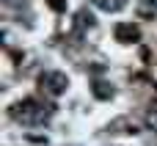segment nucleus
Returning a JSON list of instances; mask_svg holds the SVG:
<instances>
[{"label": "nucleus", "mask_w": 157, "mask_h": 146, "mask_svg": "<svg viewBox=\"0 0 157 146\" xmlns=\"http://www.w3.org/2000/svg\"><path fill=\"white\" fill-rule=\"evenodd\" d=\"M91 3L102 11H121L124 8V0H91Z\"/></svg>", "instance_id": "7ed1b4c3"}, {"label": "nucleus", "mask_w": 157, "mask_h": 146, "mask_svg": "<svg viewBox=\"0 0 157 146\" xmlns=\"http://www.w3.org/2000/svg\"><path fill=\"white\" fill-rule=\"evenodd\" d=\"M138 8H141V14H146V17L157 14V3H152V0H141V3H138Z\"/></svg>", "instance_id": "39448f33"}, {"label": "nucleus", "mask_w": 157, "mask_h": 146, "mask_svg": "<svg viewBox=\"0 0 157 146\" xmlns=\"http://www.w3.org/2000/svg\"><path fill=\"white\" fill-rule=\"evenodd\" d=\"M39 83H41V91H47L50 97H61V94L69 88V77H66L63 72H55V69L44 72V75L39 77Z\"/></svg>", "instance_id": "f03ea898"}, {"label": "nucleus", "mask_w": 157, "mask_h": 146, "mask_svg": "<svg viewBox=\"0 0 157 146\" xmlns=\"http://www.w3.org/2000/svg\"><path fill=\"white\" fill-rule=\"evenodd\" d=\"M11 116L19 124H25V127H41V124H47L52 119V108L44 105V102H39V99H25V102L14 105Z\"/></svg>", "instance_id": "f257e3e1"}, {"label": "nucleus", "mask_w": 157, "mask_h": 146, "mask_svg": "<svg viewBox=\"0 0 157 146\" xmlns=\"http://www.w3.org/2000/svg\"><path fill=\"white\" fill-rule=\"evenodd\" d=\"M119 39H138V30L135 28H130V25H119Z\"/></svg>", "instance_id": "20e7f679"}, {"label": "nucleus", "mask_w": 157, "mask_h": 146, "mask_svg": "<svg viewBox=\"0 0 157 146\" xmlns=\"http://www.w3.org/2000/svg\"><path fill=\"white\" fill-rule=\"evenodd\" d=\"M17 3H25V0H6V6H17Z\"/></svg>", "instance_id": "0eeeda50"}, {"label": "nucleus", "mask_w": 157, "mask_h": 146, "mask_svg": "<svg viewBox=\"0 0 157 146\" xmlns=\"http://www.w3.org/2000/svg\"><path fill=\"white\" fill-rule=\"evenodd\" d=\"M146 127H149V130H155V133H157V110H155V113H149V116H146Z\"/></svg>", "instance_id": "423d86ee"}]
</instances>
